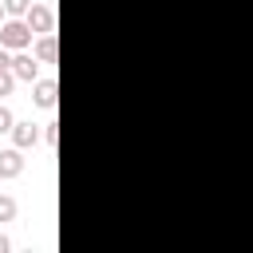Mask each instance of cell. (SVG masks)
<instances>
[{"label": "cell", "mask_w": 253, "mask_h": 253, "mask_svg": "<svg viewBox=\"0 0 253 253\" xmlns=\"http://www.w3.org/2000/svg\"><path fill=\"white\" fill-rule=\"evenodd\" d=\"M55 99H59V83H55V79H36V87H32V103L43 107V111H51Z\"/></svg>", "instance_id": "cell-4"}, {"label": "cell", "mask_w": 253, "mask_h": 253, "mask_svg": "<svg viewBox=\"0 0 253 253\" xmlns=\"http://www.w3.org/2000/svg\"><path fill=\"white\" fill-rule=\"evenodd\" d=\"M24 20H28V28H32L36 36H47V32H55V12H51L47 4H32Z\"/></svg>", "instance_id": "cell-2"}, {"label": "cell", "mask_w": 253, "mask_h": 253, "mask_svg": "<svg viewBox=\"0 0 253 253\" xmlns=\"http://www.w3.org/2000/svg\"><path fill=\"white\" fill-rule=\"evenodd\" d=\"M12 217H16V198L0 194V221H12Z\"/></svg>", "instance_id": "cell-8"}, {"label": "cell", "mask_w": 253, "mask_h": 253, "mask_svg": "<svg viewBox=\"0 0 253 253\" xmlns=\"http://www.w3.org/2000/svg\"><path fill=\"white\" fill-rule=\"evenodd\" d=\"M4 67H12V55H8V47H0V71Z\"/></svg>", "instance_id": "cell-13"}, {"label": "cell", "mask_w": 253, "mask_h": 253, "mask_svg": "<svg viewBox=\"0 0 253 253\" xmlns=\"http://www.w3.org/2000/svg\"><path fill=\"white\" fill-rule=\"evenodd\" d=\"M12 71H16V79L36 83V79H40V55H36V51H16V55H12Z\"/></svg>", "instance_id": "cell-3"}, {"label": "cell", "mask_w": 253, "mask_h": 253, "mask_svg": "<svg viewBox=\"0 0 253 253\" xmlns=\"http://www.w3.org/2000/svg\"><path fill=\"white\" fill-rule=\"evenodd\" d=\"M36 138H40V130H36V123H32V119H28V123H16V126H12V142H16L20 150L36 146Z\"/></svg>", "instance_id": "cell-6"}, {"label": "cell", "mask_w": 253, "mask_h": 253, "mask_svg": "<svg viewBox=\"0 0 253 253\" xmlns=\"http://www.w3.org/2000/svg\"><path fill=\"white\" fill-rule=\"evenodd\" d=\"M28 8H32V0H4L8 16H28Z\"/></svg>", "instance_id": "cell-9"}, {"label": "cell", "mask_w": 253, "mask_h": 253, "mask_svg": "<svg viewBox=\"0 0 253 253\" xmlns=\"http://www.w3.org/2000/svg\"><path fill=\"white\" fill-rule=\"evenodd\" d=\"M12 87H16V71H12V67H4V71H0V99H4V95H12Z\"/></svg>", "instance_id": "cell-10"}, {"label": "cell", "mask_w": 253, "mask_h": 253, "mask_svg": "<svg viewBox=\"0 0 253 253\" xmlns=\"http://www.w3.org/2000/svg\"><path fill=\"white\" fill-rule=\"evenodd\" d=\"M32 28H28V20H4L0 24V47H8V51H24V47H32Z\"/></svg>", "instance_id": "cell-1"}, {"label": "cell", "mask_w": 253, "mask_h": 253, "mask_svg": "<svg viewBox=\"0 0 253 253\" xmlns=\"http://www.w3.org/2000/svg\"><path fill=\"white\" fill-rule=\"evenodd\" d=\"M20 174H24V154H20V146L0 150V178H20Z\"/></svg>", "instance_id": "cell-5"}, {"label": "cell", "mask_w": 253, "mask_h": 253, "mask_svg": "<svg viewBox=\"0 0 253 253\" xmlns=\"http://www.w3.org/2000/svg\"><path fill=\"white\" fill-rule=\"evenodd\" d=\"M32 51L40 55V63H55V59H59V43H55V36H51V32H47V36H40Z\"/></svg>", "instance_id": "cell-7"}, {"label": "cell", "mask_w": 253, "mask_h": 253, "mask_svg": "<svg viewBox=\"0 0 253 253\" xmlns=\"http://www.w3.org/2000/svg\"><path fill=\"white\" fill-rule=\"evenodd\" d=\"M8 249H12V241H8L4 233H0V253H8Z\"/></svg>", "instance_id": "cell-14"}, {"label": "cell", "mask_w": 253, "mask_h": 253, "mask_svg": "<svg viewBox=\"0 0 253 253\" xmlns=\"http://www.w3.org/2000/svg\"><path fill=\"white\" fill-rule=\"evenodd\" d=\"M12 126H16V119H12V111L0 103V134H4V130H12Z\"/></svg>", "instance_id": "cell-12"}, {"label": "cell", "mask_w": 253, "mask_h": 253, "mask_svg": "<svg viewBox=\"0 0 253 253\" xmlns=\"http://www.w3.org/2000/svg\"><path fill=\"white\" fill-rule=\"evenodd\" d=\"M4 16H8V12H4V0H0V24H4Z\"/></svg>", "instance_id": "cell-15"}, {"label": "cell", "mask_w": 253, "mask_h": 253, "mask_svg": "<svg viewBox=\"0 0 253 253\" xmlns=\"http://www.w3.org/2000/svg\"><path fill=\"white\" fill-rule=\"evenodd\" d=\"M43 142H47V146L59 142V123H43Z\"/></svg>", "instance_id": "cell-11"}]
</instances>
